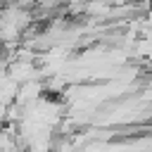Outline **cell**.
<instances>
[{
    "label": "cell",
    "mask_w": 152,
    "mask_h": 152,
    "mask_svg": "<svg viewBox=\"0 0 152 152\" xmlns=\"http://www.w3.org/2000/svg\"><path fill=\"white\" fill-rule=\"evenodd\" d=\"M7 76L14 78L17 83H24V81H31V78H38V69L33 62H26V59H12L7 64Z\"/></svg>",
    "instance_id": "6da1fadb"
}]
</instances>
